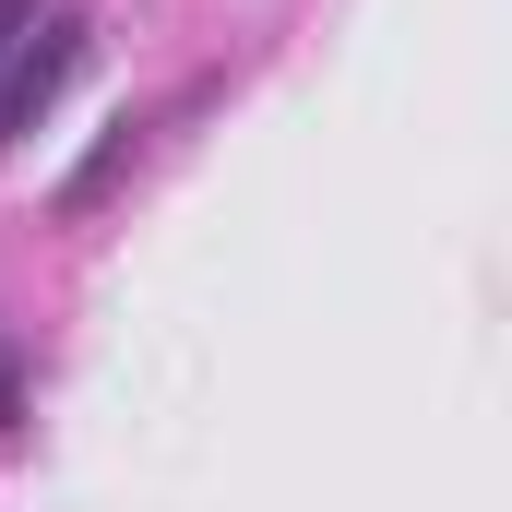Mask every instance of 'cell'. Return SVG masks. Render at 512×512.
<instances>
[{
	"mask_svg": "<svg viewBox=\"0 0 512 512\" xmlns=\"http://www.w3.org/2000/svg\"><path fill=\"white\" fill-rule=\"evenodd\" d=\"M36 36V0H0V72H12V48Z\"/></svg>",
	"mask_w": 512,
	"mask_h": 512,
	"instance_id": "277c9868",
	"label": "cell"
},
{
	"mask_svg": "<svg viewBox=\"0 0 512 512\" xmlns=\"http://www.w3.org/2000/svg\"><path fill=\"white\" fill-rule=\"evenodd\" d=\"M24 429V346H12V322H0V441Z\"/></svg>",
	"mask_w": 512,
	"mask_h": 512,
	"instance_id": "3957f363",
	"label": "cell"
},
{
	"mask_svg": "<svg viewBox=\"0 0 512 512\" xmlns=\"http://www.w3.org/2000/svg\"><path fill=\"white\" fill-rule=\"evenodd\" d=\"M143 131H155V120H131V108H120V120H108V143H96V155H84V167L60 179V215H96V203L120 191V167H131V155H143Z\"/></svg>",
	"mask_w": 512,
	"mask_h": 512,
	"instance_id": "7a4b0ae2",
	"label": "cell"
},
{
	"mask_svg": "<svg viewBox=\"0 0 512 512\" xmlns=\"http://www.w3.org/2000/svg\"><path fill=\"white\" fill-rule=\"evenodd\" d=\"M84 72V12H36V36L12 48V72H0V143H24V131L48 120V96Z\"/></svg>",
	"mask_w": 512,
	"mask_h": 512,
	"instance_id": "6da1fadb",
	"label": "cell"
}]
</instances>
